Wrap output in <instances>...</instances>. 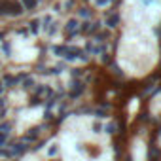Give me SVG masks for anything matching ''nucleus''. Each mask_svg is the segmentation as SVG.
Instances as JSON below:
<instances>
[{"instance_id": "1", "label": "nucleus", "mask_w": 161, "mask_h": 161, "mask_svg": "<svg viewBox=\"0 0 161 161\" xmlns=\"http://www.w3.org/2000/svg\"><path fill=\"white\" fill-rule=\"evenodd\" d=\"M23 6H21V2H13V0H11V8H10V15L11 17H17V15H21L23 13Z\"/></svg>"}, {"instance_id": "2", "label": "nucleus", "mask_w": 161, "mask_h": 161, "mask_svg": "<svg viewBox=\"0 0 161 161\" xmlns=\"http://www.w3.org/2000/svg\"><path fill=\"white\" fill-rule=\"evenodd\" d=\"M78 25H80L78 19H70V21L66 23V32H68V36H70V38L76 34V32H78Z\"/></svg>"}, {"instance_id": "3", "label": "nucleus", "mask_w": 161, "mask_h": 161, "mask_svg": "<svg viewBox=\"0 0 161 161\" xmlns=\"http://www.w3.org/2000/svg\"><path fill=\"white\" fill-rule=\"evenodd\" d=\"M10 146H11V148H10V150H11V152H13V155H15V154H23V152H25V150H27V146H25V142H11V144H10Z\"/></svg>"}, {"instance_id": "4", "label": "nucleus", "mask_w": 161, "mask_h": 161, "mask_svg": "<svg viewBox=\"0 0 161 161\" xmlns=\"http://www.w3.org/2000/svg\"><path fill=\"white\" fill-rule=\"evenodd\" d=\"M11 0H0V15H10Z\"/></svg>"}, {"instance_id": "5", "label": "nucleus", "mask_w": 161, "mask_h": 161, "mask_svg": "<svg viewBox=\"0 0 161 161\" xmlns=\"http://www.w3.org/2000/svg\"><path fill=\"white\" fill-rule=\"evenodd\" d=\"M82 91H83V83L76 82V83H74V89L70 91V97H72V99H76V97H80V95H82Z\"/></svg>"}, {"instance_id": "6", "label": "nucleus", "mask_w": 161, "mask_h": 161, "mask_svg": "<svg viewBox=\"0 0 161 161\" xmlns=\"http://www.w3.org/2000/svg\"><path fill=\"white\" fill-rule=\"evenodd\" d=\"M23 10H34L36 8V0H21Z\"/></svg>"}, {"instance_id": "7", "label": "nucleus", "mask_w": 161, "mask_h": 161, "mask_svg": "<svg viewBox=\"0 0 161 161\" xmlns=\"http://www.w3.org/2000/svg\"><path fill=\"white\" fill-rule=\"evenodd\" d=\"M118 23H119V15H108V19H106V25L108 27H116V25H118Z\"/></svg>"}, {"instance_id": "8", "label": "nucleus", "mask_w": 161, "mask_h": 161, "mask_svg": "<svg viewBox=\"0 0 161 161\" xmlns=\"http://www.w3.org/2000/svg\"><path fill=\"white\" fill-rule=\"evenodd\" d=\"M32 85H34V80L30 76H25L23 78V89H32Z\"/></svg>"}, {"instance_id": "9", "label": "nucleus", "mask_w": 161, "mask_h": 161, "mask_svg": "<svg viewBox=\"0 0 161 161\" xmlns=\"http://www.w3.org/2000/svg\"><path fill=\"white\" fill-rule=\"evenodd\" d=\"M51 51H53L55 55H61V57H64V53H66V46H55Z\"/></svg>"}, {"instance_id": "10", "label": "nucleus", "mask_w": 161, "mask_h": 161, "mask_svg": "<svg viewBox=\"0 0 161 161\" xmlns=\"http://www.w3.org/2000/svg\"><path fill=\"white\" fill-rule=\"evenodd\" d=\"M29 25H30V32H32V34H36V32L40 30V21H38V19H34V21H30Z\"/></svg>"}, {"instance_id": "11", "label": "nucleus", "mask_w": 161, "mask_h": 161, "mask_svg": "<svg viewBox=\"0 0 161 161\" xmlns=\"http://www.w3.org/2000/svg\"><path fill=\"white\" fill-rule=\"evenodd\" d=\"M36 136H38V129H30V133L25 135V140H34Z\"/></svg>"}, {"instance_id": "12", "label": "nucleus", "mask_w": 161, "mask_h": 161, "mask_svg": "<svg viewBox=\"0 0 161 161\" xmlns=\"http://www.w3.org/2000/svg\"><path fill=\"white\" fill-rule=\"evenodd\" d=\"M6 142H8V135L0 131V148H2V146H6Z\"/></svg>"}, {"instance_id": "13", "label": "nucleus", "mask_w": 161, "mask_h": 161, "mask_svg": "<svg viewBox=\"0 0 161 161\" xmlns=\"http://www.w3.org/2000/svg\"><path fill=\"white\" fill-rule=\"evenodd\" d=\"M89 29H91V23L85 21V23L82 25V29H80V30H82V32H89Z\"/></svg>"}, {"instance_id": "14", "label": "nucleus", "mask_w": 161, "mask_h": 161, "mask_svg": "<svg viewBox=\"0 0 161 161\" xmlns=\"http://www.w3.org/2000/svg\"><path fill=\"white\" fill-rule=\"evenodd\" d=\"M80 15H82V17H89V10H87V8H82V10H80Z\"/></svg>"}, {"instance_id": "15", "label": "nucleus", "mask_w": 161, "mask_h": 161, "mask_svg": "<svg viewBox=\"0 0 161 161\" xmlns=\"http://www.w3.org/2000/svg\"><path fill=\"white\" fill-rule=\"evenodd\" d=\"M99 23H93V25H91V29H89V32H97V30H99Z\"/></svg>"}, {"instance_id": "16", "label": "nucleus", "mask_w": 161, "mask_h": 161, "mask_svg": "<svg viewBox=\"0 0 161 161\" xmlns=\"http://www.w3.org/2000/svg\"><path fill=\"white\" fill-rule=\"evenodd\" d=\"M150 154L154 155V157H157V155H159V150H157V148H152V150H150Z\"/></svg>"}, {"instance_id": "17", "label": "nucleus", "mask_w": 161, "mask_h": 161, "mask_svg": "<svg viewBox=\"0 0 161 161\" xmlns=\"http://www.w3.org/2000/svg\"><path fill=\"white\" fill-rule=\"evenodd\" d=\"M55 154H57V146H55V144H53V146L49 148V155H55Z\"/></svg>"}, {"instance_id": "18", "label": "nucleus", "mask_w": 161, "mask_h": 161, "mask_svg": "<svg viewBox=\"0 0 161 161\" xmlns=\"http://www.w3.org/2000/svg\"><path fill=\"white\" fill-rule=\"evenodd\" d=\"M114 129H116V125H114V123H110V125L106 127V131H108V133H114Z\"/></svg>"}, {"instance_id": "19", "label": "nucleus", "mask_w": 161, "mask_h": 161, "mask_svg": "<svg viewBox=\"0 0 161 161\" xmlns=\"http://www.w3.org/2000/svg\"><path fill=\"white\" fill-rule=\"evenodd\" d=\"M95 2H97V4H100V6H104V4H106L108 0H95Z\"/></svg>"}, {"instance_id": "20", "label": "nucleus", "mask_w": 161, "mask_h": 161, "mask_svg": "<svg viewBox=\"0 0 161 161\" xmlns=\"http://www.w3.org/2000/svg\"><path fill=\"white\" fill-rule=\"evenodd\" d=\"M2 91H4V83L0 82V93H2Z\"/></svg>"}, {"instance_id": "21", "label": "nucleus", "mask_w": 161, "mask_h": 161, "mask_svg": "<svg viewBox=\"0 0 161 161\" xmlns=\"http://www.w3.org/2000/svg\"><path fill=\"white\" fill-rule=\"evenodd\" d=\"M0 68H2V63H0Z\"/></svg>"}]
</instances>
